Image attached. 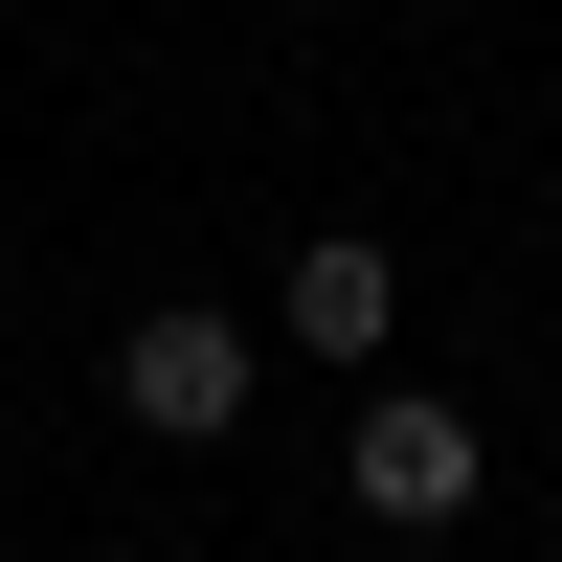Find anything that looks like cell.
Instances as JSON below:
<instances>
[{
  "label": "cell",
  "instance_id": "1",
  "mask_svg": "<svg viewBox=\"0 0 562 562\" xmlns=\"http://www.w3.org/2000/svg\"><path fill=\"white\" fill-rule=\"evenodd\" d=\"M338 495H360L383 540H450V518L495 495V450H473V405H428V383H383V405H360V450H338Z\"/></svg>",
  "mask_w": 562,
  "mask_h": 562
},
{
  "label": "cell",
  "instance_id": "2",
  "mask_svg": "<svg viewBox=\"0 0 562 562\" xmlns=\"http://www.w3.org/2000/svg\"><path fill=\"white\" fill-rule=\"evenodd\" d=\"M113 405H135L158 450H225V428H248V315H203V293L135 315V338H113Z\"/></svg>",
  "mask_w": 562,
  "mask_h": 562
},
{
  "label": "cell",
  "instance_id": "3",
  "mask_svg": "<svg viewBox=\"0 0 562 562\" xmlns=\"http://www.w3.org/2000/svg\"><path fill=\"white\" fill-rule=\"evenodd\" d=\"M383 315H405V270L360 248V225H338V248H293V270H270V338H293V360H383Z\"/></svg>",
  "mask_w": 562,
  "mask_h": 562
}]
</instances>
